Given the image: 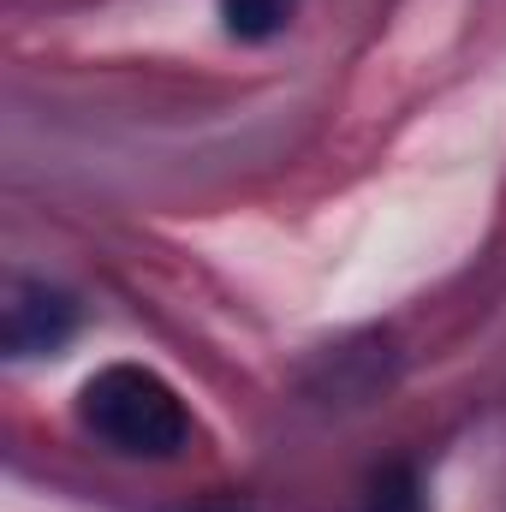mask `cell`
Wrapping results in <instances>:
<instances>
[{"label":"cell","mask_w":506,"mask_h":512,"mask_svg":"<svg viewBox=\"0 0 506 512\" xmlns=\"http://www.w3.org/2000/svg\"><path fill=\"white\" fill-rule=\"evenodd\" d=\"M370 512H423L411 471H381L376 489H370Z\"/></svg>","instance_id":"cell-4"},{"label":"cell","mask_w":506,"mask_h":512,"mask_svg":"<svg viewBox=\"0 0 506 512\" xmlns=\"http://www.w3.org/2000/svg\"><path fill=\"white\" fill-rule=\"evenodd\" d=\"M78 334V298L36 280V274H12L6 280V304H0V346L12 364L24 358H54L66 340Z\"/></svg>","instance_id":"cell-2"},{"label":"cell","mask_w":506,"mask_h":512,"mask_svg":"<svg viewBox=\"0 0 506 512\" xmlns=\"http://www.w3.org/2000/svg\"><path fill=\"white\" fill-rule=\"evenodd\" d=\"M197 512H251V507H239V501H215V507H197Z\"/></svg>","instance_id":"cell-5"},{"label":"cell","mask_w":506,"mask_h":512,"mask_svg":"<svg viewBox=\"0 0 506 512\" xmlns=\"http://www.w3.org/2000/svg\"><path fill=\"white\" fill-rule=\"evenodd\" d=\"M292 0H221V24L239 42H268L274 30H286Z\"/></svg>","instance_id":"cell-3"},{"label":"cell","mask_w":506,"mask_h":512,"mask_svg":"<svg viewBox=\"0 0 506 512\" xmlns=\"http://www.w3.org/2000/svg\"><path fill=\"white\" fill-rule=\"evenodd\" d=\"M78 423L126 459H179L197 435L179 387L149 364H102L78 387Z\"/></svg>","instance_id":"cell-1"}]
</instances>
